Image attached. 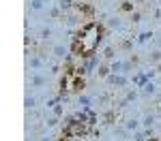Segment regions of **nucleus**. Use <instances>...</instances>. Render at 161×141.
I'll use <instances>...</instances> for the list:
<instances>
[{
    "instance_id": "7ed1b4c3",
    "label": "nucleus",
    "mask_w": 161,
    "mask_h": 141,
    "mask_svg": "<svg viewBox=\"0 0 161 141\" xmlns=\"http://www.w3.org/2000/svg\"><path fill=\"white\" fill-rule=\"evenodd\" d=\"M62 141H67V139H62Z\"/></svg>"
},
{
    "instance_id": "f257e3e1",
    "label": "nucleus",
    "mask_w": 161,
    "mask_h": 141,
    "mask_svg": "<svg viewBox=\"0 0 161 141\" xmlns=\"http://www.w3.org/2000/svg\"><path fill=\"white\" fill-rule=\"evenodd\" d=\"M69 88L73 90V92H80V90H84V79H82V75L73 77V81H71V86Z\"/></svg>"
},
{
    "instance_id": "f03ea898",
    "label": "nucleus",
    "mask_w": 161,
    "mask_h": 141,
    "mask_svg": "<svg viewBox=\"0 0 161 141\" xmlns=\"http://www.w3.org/2000/svg\"><path fill=\"white\" fill-rule=\"evenodd\" d=\"M150 141H161V139H150Z\"/></svg>"
}]
</instances>
